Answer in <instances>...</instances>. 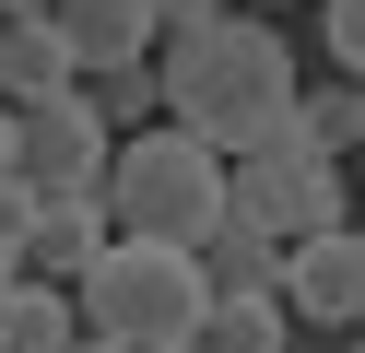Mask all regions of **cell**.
I'll list each match as a JSON object with an SVG mask.
<instances>
[{"label":"cell","mask_w":365,"mask_h":353,"mask_svg":"<svg viewBox=\"0 0 365 353\" xmlns=\"http://www.w3.org/2000/svg\"><path fill=\"white\" fill-rule=\"evenodd\" d=\"M165 59H153V83H165V118L177 130H200L212 153H271V141H294V47L271 36L259 12H212V24H165Z\"/></svg>","instance_id":"1"},{"label":"cell","mask_w":365,"mask_h":353,"mask_svg":"<svg viewBox=\"0 0 365 353\" xmlns=\"http://www.w3.org/2000/svg\"><path fill=\"white\" fill-rule=\"evenodd\" d=\"M71 306H83V329H95V342H118V353H165V342H189V329H200L212 282H200V259L165 247V235H106V247L71 271Z\"/></svg>","instance_id":"2"},{"label":"cell","mask_w":365,"mask_h":353,"mask_svg":"<svg viewBox=\"0 0 365 353\" xmlns=\"http://www.w3.org/2000/svg\"><path fill=\"white\" fill-rule=\"evenodd\" d=\"M106 224L118 235H165V247H200V235L224 224V153L200 130H177V118L118 130V153H106Z\"/></svg>","instance_id":"3"},{"label":"cell","mask_w":365,"mask_h":353,"mask_svg":"<svg viewBox=\"0 0 365 353\" xmlns=\"http://www.w3.org/2000/svg\"><path fill=\"white\" fill-rule=\"evenodd\" d=\"M224 212L294 247V235L341 224V165H330V153H294V141H271V153H224Z\"/></svg>","instance_id":"4"},{"label":"cell","mask_w":365,"mask_h":353,"mask_svg":"<svg viewBox=\"0 0 365 353\" xmlns=\"http://www.w3.org/2000/svg\"><path fill=\"white\" fill-rule=\"evenodd\" d=\"M106 153H118V130L95 118V94H83V83L12 106V165H24V188H95Z\"/></svg>","instance_id":"5"},{"label":"cell","mask_w":365,"mask_h":353,"mask_svg":"<svg viewBox=\"0 0 365 353\" xmlns=\"http://www.w3.org/2000/svg\"><path fill=\"white\" fill-rule=\"evenodd\" d=\"M283 306H294L307 329H354V318H365V235H354V224L294 235V247H283Z\"/></svg>","instance_id":"6"},{"label":"cell","mask_w":365,"mask_h":353,"mask_svg":"<svg viewBox=\"0 0 365 353\" xmlns=\"http://www.w3.org/2000/svg\"><path fill=\"white\" fill-rule=\"evenodd\" d=\"M106 235H118V224H106V177H95V188H36V212H24V271L71 282Z\"/></svg>","instance_id":"7"},{"label":"cell","mask_w":365,"mask_h":353,"mask_svg":"<svg viewBox=\"0 0 365 353\" xmlns=\"http://www.w3.org/2000/svg\"><path fill=\"white\" fill-rule=\"evenodd\" d=\"M59 47H71V71H118V59H153V0H48Z\"/></svg>","instance_id":"8"},{"label":"cell","mask_w":365,"mask_h":353,"mask_svg":"<svg viewBox=\"0 0 365 353\" xmlns=\"http://www.w3.org/2000/svg\"><path fill=\"white\" fill-rule=\"evenodd\" d=\"M59 83H83V71H71V47H59L48 0H12V12H0V106H36V94H59Z\"/></svg>","instance_id":"9"},{"label":"cell","mask_w":365,"mask_h":353,"mask_svg":"<svg viewBox=\"0 0 365 353\" xmlns=\"http://www.w3.org/2000/svg\"><path fill=\"white\" fill-rule=\"evenodd\" d=\"M200 282H212V295H283V235H259V224H236V212H224L212 235H200Z\"/></svg>","instance_id":"10"},{"label":"cell","mask_w":365,"mask_h":353,"mask_svg":"<svg viewBox=\"0 0 365 353\" xmlns=\"http://www.w3.org/2000/svg\"><path fill=\"white\" fill-rule=\"evenodd\" d=\"M59 342H83V306H71V282H48V271H12V295H0V353H59Z\"/></svg>","instance_id":"11"},{"label":"cell","mask_w":365,"mask_h":353,"mask_svg":"<svg viewBox=\"0 0 365 353\" xmlns=\"http://www.w3.org/2000/svg\"><path fill=\"white\" fill-rule=\"evenodd\" d=\"M189 342L200 353H294V306L283 295H212Z\"/></svg>","instance_id":"12"},{"label":"cell","mask_w":365,"mask_h":353,"mask_svg":"<svg viewBox=\"0 0 365 353\" xmlns=\"http://www.w3.org/2000/svg\"><path fill=\"white\" fill-rule=\"evenodd\" d=\"M83 94H95V118H106V130H153V118H165V83H153V59L83 71Z\"/></svg>","instance_id":"13"},{"label":"cell","mask_w":365,"mask_h":353,"mask_svg":"<svg viewBox=\"0 0 365 353\" xmlns=\"http://www.w3.org/2000/svg\"><path fill=\"white\" fill-rule=\"evenodd\" d=\"M341 141H354V83L294 94V153H330V165H341Z\"/></svg>","instance_id":"14"},{"label":"cell","mask_w":365,"mask_h":353,"mask_svg":"<svg viewBox=\"0 0 365 353\" xmlns=\"http://www.w3.org/2000/svg\"><path fill=\"white\" fill-rule=\"evenodd\" d=\"M330 59L365 83V0H330Z\"/></svg>","instance_id":"15"},{"label":"cell","mask_w":365,"mask_h":353,"mask_svg":"<svg viewBox=\"0 0 365 353\" xmlns=\"http://www.w3.org/2000/svg\"><path fill=\"white\" fill-rule=\"evenodd\" d=\"M24 212H36V188H24V165H12V177H0V247L24 259Z\"/></svg>","instance_id":"16"},{"label":"cell","mask_w":365,"mask_h":353,"mask_svg":"<svg viewBox=\"0 0 365 353\" xmlns=\"http://www.w3.org/2000/svg\"><path fill=\"white\" fill-rule=\"evenodd\" d=\"M212 12H236V0H153V24H212Z\"/></svg>","instance_id":"17"},{"label":"cell","mask_w":365,"mask_h":353,"mask_svg":"<svg viewBox=\"0 0 365 353\" xmlns=\"http://www.w3.org/2000/svg\"><path fill=\"white\" fill-rule=\"evenodd\" d=\"M0 177H12V106H0Z\"/></svg>","instance_id":"18"},{"label":"cell","mask_w":365,"mask_h":353,"mask_svg":"<svg viewBox=\"0 0 365 353\" xmlns=\"http://www.w3.org/2000/svg\"><path fill=\"white\" fill-rule=\"evenodd\" d=\"M12 271H24V259H12V247H0V295H12Z\"/></svg>","instance_id":"19"},{"label":"cell","mask_w":365,"mask_h":353,"mask_svg":"<svg viewBox=\"0 0 365 353\" xmlns=\"http://www.w3.org/2000/svg\"><path fill=\"white\" fill-rule=\"evenodd\" d=\"M354 141H365V83H354Z\"/></svg>","instance_id":"20"},{"label":"cell","mask_w":365,"mask_h":353,"mask_svg":"<svg viewBox=\"0 0 365 353\" xmlns=\"http://www.w3.org/2000/svg\"><path fill=\"white\" fill-rule=\"evenodd\" d=\"M165 353H200V342H165Z\"/></svg>","instance_id":"21"},{"label":"cell","mask_w":365,"mask_h":353,"mask_svg":"<svg viewBox=\"0 0 365 353\" xmlns=\"http://www.w3.org/2000/svg\"><path fill=\"white\" fill-rule=\"evenodd\" d=\"M0 12H12V0H0Z\"/></svg>","instance_id":"22"},{"label":"cell","mask_w":365,"mask_h":353,"mask_svg":"<svg viewBox=\"0 0 365 353\" xmlns=\"http://www.w3.org/2000/svg\"><path fill=\"white\" fill-rule=\"evenodd\" d=\"M354 235H365V224H354Z\"/></svg>","instance_id":"23"}]
</instances>
